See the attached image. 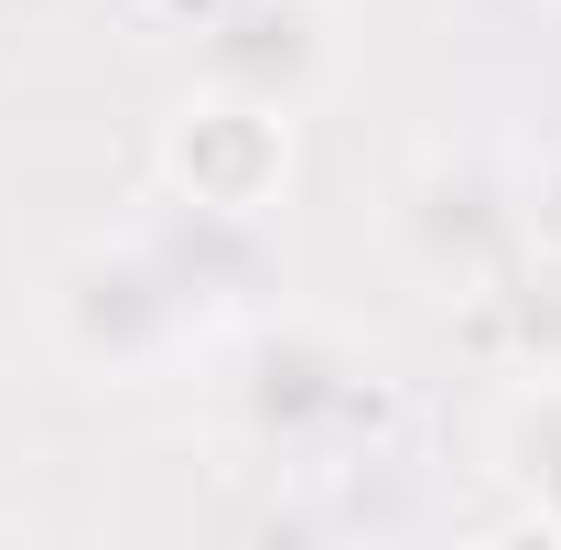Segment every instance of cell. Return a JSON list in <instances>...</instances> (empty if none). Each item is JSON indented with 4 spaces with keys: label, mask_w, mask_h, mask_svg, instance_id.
Instances as JSON below:
<instances>
[{
    "label": "cell",
    "mask_w": 561,
    "mask_h": 550,
    "mask_svg": "<svg viewBox=\"0 0 561 550\" xmlns=\"http://www.w3.org/2000/svg\"><path fill=\"white\" fill-rule=\"evenodd\" d=\"M44 335H55V356H66L76 378L140 389V378L184 367L206 345V324L173 291V271L151 260V238L119 227V238H76L66 260L44 271Z\"/></svg>",
    "instance_id": "6da1fadb"
},
{
    "label": "cell",
    "mask_w": 561,
    "mask_h": 550,
    "mask_svg": "<svg viewBox=\"0 0 561 550\" xmlns=\"http://www.w3.org/2000/svg\"><path fill=\"white\" fill-rule=\"evenodd\" d=\"M400 260H411L432 291L476 302V291H507L529 271V173H507L496 151H421L411 184H400Z\"/></svg>",
    "instance_id": "7a4b0ae2"
},
{
    "label": "cell",
    "mask_w": 561,
    "mask_h": 550,
    "mask_svg": "<svg viewBox=\"0 0 561 550\" xmlns=\"http://www.w3.org/2000/svg\"><path fill=\"white\" fill-rule=\"evenodd\" d=\"M227 411H238V432L260 454L302 465V454H335V443H356L378 421V367L324 324H291V313L271 324L260 313L238 335V356H227Z\"/></svg>",
    "instance_id": "3957f363"
},
{
    "label": "cell",
    "mask_w": 561,
    "mask_h": 550,
    "mask_svg": "<svg viewBox=\"0 0 561 550\" xmlns=\"http://www.w3.org/2000/svg\"><path fill=\"white\" fill-rule=\"evenodd\" d=\"M335 44H346L335 0H206V22H195V87L249 98L271 119H302L324 98V76H335Z\"/></svg>",
    "instance_id": "277c9868"
},
{
    "label": "cell",
    "mask_w": 561,
    "mask_h": 550,
    "mask_svg": "<svg viewBox=\"0 0 561 550\" xmlns=\"http://www.w3.org/2000/svg\"><path fill=\"white\" fill-rule=\"evenodd\" d=\"M140 238H151V260L173 271V291L195 302V324H260L280 291V260L271 238H260V216L238 206H195V195H173V184H151V206H140Z\"/></svg>",
    "instance_id": "5b68a950"
},
{
    "label": "cell",
    "mask_w": 561,
    "mask_h": 550,
    "mask_svg": "<svg viewBox=\"0 0 561 550\" xmlns=\"http://www.w3.org/2000/svg\"><path fill=\"white\" fill-rule=\"evenodd\" d=\"M162 184H173V195H195V206L271 216L280 184H291V119L249 108V98L195 87V98H184V119L162 130Z\"/></svg>",
    "instance_id": "8992f818"
},
{
    "label": "cell",
    "mask_w": 561,
    "mask_h": 550,
    "mask_svg": "<svg viewBox=\"0 0 561 550\" xmlns=\"http://www.w3.org/2000/svg\"><path fill=\"white\" fill-rule=\"evenodd\" d=\"M496 475L529 496V518L561 529V378H518L496 411Z\"/></svg>",
    "instance_id": "52a82bcc"
},
{
    "label": "cell",
    "mask_w": 561,
    "mask_h": 550,
    "mask_svg": "<svg viewBox=\"0 0 561 550\" xmlns=\"http://www.w3.org/2000/svg\"><path fill=\"white\" fill-rule=\"evenodd\" d=\"M529 260H551V271H561V162L529 173Z\"/></svg>",
    "instance_id": "ba28073f"
}]
</instances>
